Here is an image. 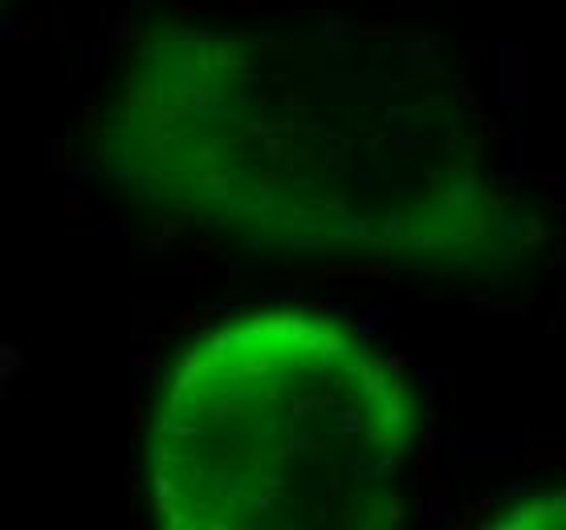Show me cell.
Segmentation results:
<instances>
[{
  "label": "cell",
  "mask_w": 566,
  "mask_h": 530,
  "mask_svg": "<svg viewBox=\"0 0 566 530\" xmlns=\"http://www.w3.org/2000/svg\"><path fill=\"white\" fill-rule=\"evenodd\" d=\"M416 453L420 408L384 355L326 314L258 311L176 355L143 481L168 530H384Z\"/></svg>",
  "instance_id": "cell-2"
},
{
  "label": "cell",
  "mask_w": 566,
  "mask_h": 530,
  "mask_svg": "<svg viewBox=\"0 0 566 530\" xmlns=\"http://www.w3.org/2000/svg\"><path fill=\"white\" fill-rule=\"evenodd\" d=\"M493 527H566V490L530 493L522 502L502 506V515L485 518Z\"/></svg>",
  "instance_id": "cell-3"
},
{
  "label": "cell",
  "mask_w": 566,
  "mask_h": 530,
  "mask_svg": "<svg viewBox=\"0 0 566 530\" xmlns=\"http://www.w3.org/2000/svg\"><path fill=\"white\" fill-rule=\"evenodd\" d=\"M94 152L147 212L290 258L457 266L510 212L464 65L363 21L151 29L118 65Z\"/></svg>",
  "instance_id": "cell-1"
}]
</instances>
